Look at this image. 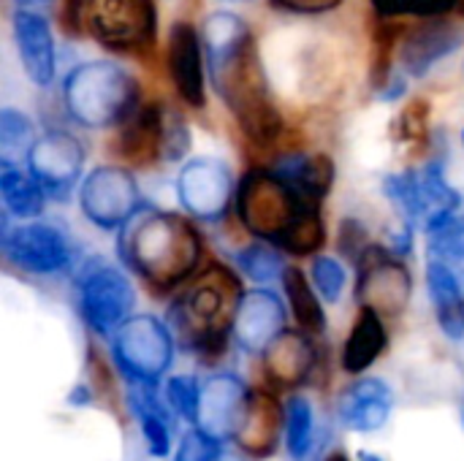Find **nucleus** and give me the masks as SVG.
<instances>
[{
	"instance_id": "10",
	"label": "nucleus",
	"mask_w": 464,
	"mask_h": 461,
	"mask_svg": "<svg viewBox=\"0 0 464 461\" xmlns=\"http://www.w3.org/2000/svg\"><path fill=\"white\" fill-rule=\"evenodd\" d=\"M82 215L101 231H120L144 204L136 177L122 166H98L79 185Z\"/></svg>"
},
{
	"instance_id": "19",
	"label": "nucleus",
	"mask_w": 464,
	"mask_h": 461,
	"mask_svg": "<svg viewBox=\"0 0 464 461\" xmlns=\"http://www.w3.org/2000/svg\"><path fill=\"white\" fill-rule=\"evenodd\" d=\"M394 410V394L386 380L381 378H362L348 386L337 402V413L345 429L356 435H375L381 432Z\"/></svg>"
},
{
	"instance_id": "14",
	"label": "nucleus",
	"mask_w": 464,
	"mask_h": 461,
	"mask_svg": "<svg viewBox=\"0 0 464 461\" xmlns=\"http://www.w3.org/2000/svg\"><path fill=\"white\" fill-rule=\"evenodd\" d=\"M247 402H250V391L242 383V378L231 372H220L207 383H201V402L193 427L220 443L234 440L242 416L247 410Z\"/></svg>"
},
{
	"instance_id": "13",
	"label": "nucleus",
	"mask_w": 464,
	"mask_h": 461,
	"mask_svg": "<svg viewBox=\"0 0 464 461\" xmlns=\"http://www.w3.org/2000/svg\"><path fill=\"white\" fill-rule=\"evenodd\" d=\"M359 277V299L364 307H372L383 318H397L408 310L413 296V280L408 266L394 253H383L381 247H370L362 261Z\"/></svg>"
},
{
	"instance_id": "28",
	"label": "nucleus",
	"mask_w": 464,
	"mask_h": 461,
	"mask_svg": "<svg viewBox=\"0 0 464 461\" xmlns=\"http://www.w3.org/2000/svg\"><path fill=\"white\" fill-rule=\"evenodd\" d=\"M280 280H283V291H285L288 307H291L299 329H304L307 334H321L326 329V315H324L318 288L310 285L304 272L296 266H285Z\"/></svg>"
},
{
	"instance_id": "40",
	"label": "nucleus",
	"mask_w": 464,
	"mask_h": 461,
	"mask_svg": "<svg viewBox=\"0 0 464 461\" xmlns=\"http://www.w3.org/2000/svg\"><path fill=\"white\" fill-rule=\"evenodd\" d=\"M359 461H386V459H381L378 454H370V451H362V454H359Z\"/></svg>"
},
{
	"instance_id": "8",
	"label": "nucleus",
	"mask_w": 464,
	"mask_h": 461,
	"mask_svg": "<svg viewBox=\"0 0 464 461\" xmlns=\"http://www.w3.org/2000/svg\"><path fill=\"white\" fill-rule=\"evenodd\" d=\"M90 35L114 52H144L155 43L158 11L152 0H87Z\"/></svg>"
},
{
	"instance_id": "20",
	"label": "nucleus",
	"mask_w": 464,
	"mask_h": 461,
	"mask_svg": "<svg viewBox=\"0 0 464 461\" xmlns=\"http://www.w3.org/2000/svg\"><path fill=\"white\" fill-rule=\"evenodd\" d=\"M264 356V370H266V378L275 383V386H283V389H296L302 386L313 367H315V345L310 340V334L302 329V331H280L272 345L261 353Z\"/></svg>"
},
{
	"instance_id": "39",
	"label": "nucleus",
	"mask_w": 464,
	"mask_h": 461,
	"mask_svg": "<svg viewBox=\"0 0 464 461\" xmlns=\"http://www.w3.org/2000/svg\"><path fill=\"white\" fill-rule=\"evenodd\" d=\"M272 3L294 14H324V11L337 8L343 0H272Z\"/></svg>"
},
{
	"instance_id": "18",
	"label": "nucleus",
	"mask_w": 464,
	"mask_h": 461,
	"mask_svg": "<svg viewBox=\"0 0 464 461\" xmlns=\"http://www.w3.org/2000/svg\"><path fill=\"white\" fill-rule=\"evenodd\" d=\"M462 38V30L451 22L421 24L402 38L397 65L408 79H424L435 65H440L459 49Z\"/></svg>"
},
{
	"instance_id": "1",
	"label": "nucleus",
	"mask_w": 464,
	"mask_h": 461,
	"mask_svg": "<svg viewBox=\"0 0 464 461\" xmlns=\"http://www.w3.org/2000/svg\"><path fill=\"white\" fill-rule=\"evenodd\" d=\"M201 38L215 90L239 128L250 141L272 144L283 130V120L269 95L250 27L234 11H215L207 16Z\"/></svg>"
},
{
	"instance_id": "27",
	"label": "nucleus",
	"mask_w": 464,
	"mask_h": 461,
	"mask_svg": "<svg viewBox=\"0 0 464 461\" xmlns=\"http://www.w3.org/2000/svg\"><path fill=\"white\" fill-rule=\"evenodd\" d=\"M0 196L5 215L16 220H35L46 204V193L33 179V174L22 171L11 160H0Z\"/></svg>"
},
{
	"instance_id": "42",
	"label": "nucleus",
	"mask_w": 464,
	"mask_h": 461,
	"mask_svg": "<svg viewBox=\"0 0 464 461\" xmlns=\"http://www.w3.org/2000/svg\"><path fill=\"white\" fill-rule=\"evenodd\" d=\"M22 5H38V3H46V0H19Z\"/></svg>"
},
{
	"instance_id": "9",
	"label": "nucleus",
	"mask_w": 464,
	"mask_h": 461,
	"mask_svg": "<svg viewBox=\"0 0 464 461\" xmlns=\"http://www.w3.org/2000/svg\"><path fill=\"white\" fill-rule=\"evenodd\" d=\"M0 250L5 264L19 272L49 277L60 274L73 264V247L68 236L52 223H11L3 220L0 228Z\"/></svg>"
},
{
	"instance_id": "32",
	"label": "nucleus",
	"mask_w": 464,
	"mask_h": 461,
	"mask_svg": "<svg viewBox=\"0 0 464 461\" xmlns=\"http://www.w3.org/2000/svg\"><path fill=\"white\" fill-rule=\"evenodd\" d=\"M35 128L30 122V117L19 109L5 106L0 111V160H11L16 163L19 158H27L33 141H35Z\"/></svg>"
},
{
	"instance_id": "11",
	"label": "nucleus",
	"mask_w": 464,
	"mask_h": 461,
	"mask_svg": "<svg viewBox=\"0 0 464 461\" xmlns=\"http://www.w3.org/2000/svg\"><path fill=\"white\" fill-rule=\"evenodd\" d=\"M177 198L182 209L198 223H218L237 201L234 171L223 158H190L177 177Z\"/></svg>"
},
{
	"instance_id": "23",
	"label": "nucleus",
	"mask_w": 464,
	"mask_h": 461,
	"mask_svg": "<svg viewBox=\"0 0 464 461\" xmlns=\"http://www.w3.org/2000/svg\"><path fill=\"white\" fill-rule=\"evenodd\" d=\"M130 410L139 421L144 446L150 451V456L155 459H166L171 456V421L169 416L171 408L166 405V399L160 402L158 391L152 383H130Z\"/></svg>"
},
{
	"instance_id": "38",
	"label": "nucleus",
	"mask_w": 464,
	"mask_h": 461,
	"mask_svg": "<svg viewBox=\"0 0 464 461\" xmlns=\"http://www.w3.org/2000/svg\"><path fill=\"white\" fill-rule=\"evenodd\" d=\"M190 149L188 125L179 114L166 109V130H163V160H182Z\"/></svg>"
},
{
	"instance_id": "44",
	"label": "nucleus",
	"mask_w": 464,
	"mask_h": 461,
	"mask_svg": "<svg viewBox=\"0 0 464 461\" xmlns=\"http://www.w3.org/2000/svg\"><path fill=\"white\" fill-rule=\"evenodd\" d=\"M462 144H464V130H462Z\"/></svg>"
},
{
	"instance_id": "29",
	"label": "nucleus",
	"mask_w": 464,
	"mask_h": 461,
	"mask_svg": "<svg viewBox=\"0 0 464 461\" xmlns=\"http://www.w3.org/2000/svg\"><path fill=\"white\" fill-rule=\"evenodd\" d=\"M383 193L392 201V206L400 212L402 223L416 228L427 223V204L419 182V171H405V174H386L383 177Z\"/></svg>"
},
{
	"instance_id": "12",
	"label": "nucleus",
	"mask_w": 464,
	"mask_h": 461,
	"mask_svg": "<svg viewBox=\"0 0 464 461\" xmlns=\"http://www.w3.org/2000/svg\"><path fill=\"white\" fill-rule=\"evenodd\" d=\"M24 160H27V171L52 201H68V196L82 185L84 147L68 130L60 128L44 130L33 141Z\"/></svg>"
},
{
	"instance_id": "36",
	"label": "nucleus",
	"mask_w": 464,
	"mask_h": 461,
	"mask_svg": "<svg viewBox=\"0 0 464 461\" xmlns=\"http://www.w3.org/2000/svg\"><path fill=\"white\" fill-rule=\"evenodd\" d=\"M372 8L392 19V16H440L451 11L459 0H370Z\"/></svg>"
},
{
	"instance_id": "15",
	"label": "nucleus",
	"mask_w": 464,
	"mask_h": 461,
	"mask_svg": "<svg viewBox=\"0 0 464 461\" xmlns=\"http://www.w3.org/2000/svg\"><path fill=\"white\" fill-rule=\"evenodd\" d=\"M11 30L24 76L35 87H49L57 73V49L46 16L33 5H19L11 16Z\"/></svg>"
},
{
	"instance_id": "16",
	"label": "nucleus",
	"mask_w": 464,
	"mask_h": 461,
	"mask_svg": "<svg viewBox=\"0 0 464 461\" xmlns=\"http://www.w3.org/2000/svg\"><path fill=\"white\" fill-rule=\"evenodd\" d=\"M207 49L201 33L190 22H174L169 33V76L179 98L193 106H207Z\"/></svg>"
},
{
	"instance_id": "5",
	"label": "nucleus",
	"mask_w": 464,
	"mask_h": 461,
	"mask_svg": "<svg viewBox=\"0 0 464 461\" xmlns=\"http://www.w3.org/2000/svg\"><path fill=\"white\" fill-rule=\"evenodd\" d=\"M63 103L68 117L90 130H106L128 122L139 109L136 79L111 60H90L63 79Z\"/></svg>"
},
{
	"instance_id": "33",
	"label": "nucleus",
	"mask_w": 464,
	"mask_h": 461,
	"mask_svg": "<svg viewBox=\"0 0 464 461\" xmlns=\"http://www.w3.org/2000/svg\"><path fill=\"white\" fill-rule=\"evenodd\" d=\"M430 253L432 258L443 261L464 283V220L457 217L443 228L430 234Z\"/></svg>"
},
{
	"instance_id": "41",
	"label": "nucleus",
	"mask_w": 464,
	"mask_h": 461,
	"mask_svg": "<svg viewBox=\"0 0 464 461\" xmlns=\"http://www.w3.org/2000/svg\"><path fill=\"white\" fill-rule=\"evenodd\" d=\"M326 461H351V459H348L345 454H340V451H334V454H332V456H329V459H326Z\"/></svg>"
},
{
	"instance_id": "22",
	"label": "nucleus",
	"mask_w": 464,
	"mask_h": 461,
	"mask_svg": "<svg viewBox=\"0 0 464 461\" xmlns=\"http://www.w3.org/2000/svg\"><path fill=\"white\" fill-rule=\"evenodd\" d=\"M427 288L440 331L451 342L464 340V283L438 258L427 264Z\"/></svg>"
},
{
	"instance_id": "4",
	"label": "nucleus",
	"mask_w": 464,
	"mask_h": 461,
	"mask_svg": "<svg viewBox=\"0 0 464 461\" xmlns=\"http://www.w3.org/2000/svg\"><path fill=\"white\" fill-rule=\"evenodd\" d=\"M239 280L226 266H207L190 288L171 304L169 326L174 337L196 353H220L242 302Z\"/></svg>"
},
{
	"instance_id": "3",
	"label": "nucleus",
	"mask_w": 464,
	"mask_h": 461,
	"mask_svg": "<svg viewBox=\"0 0 464 461\" xmlns=\"http://www.w3.org/2000/svg\"><path fill=\"white\" fill-rule=\"evenodd\" d=\"M120 255L150 288L169 291L196 272L201 236L188 217L141 206L120 228Z\"/></svg>"
},
{
	"instance_id": "6",
	"label": "nucleus",
	"mask_w": 464,
	"mask_h": 461,
	"mask_svg": "<svg viewBox=\"0 0 464 461\" xmlns=\"http://www.w3.org/2000/svg\"><path fill=\"white\" fill-rule=\"evenodd\" d=\"M111 359L130 383H152L174 361V331L155 315H130L111 334Z\"/></svg>"
},
{
	"instance_id": "35",
	"label": "nucleus",
	"mask_w": 464,
	"mask_h": 461,
	"mask_svg": "<svg viewBox=\"0 0 464 461\" xmlns=\"http://www.w3.org/2000/svg\"><path fill=\"white\" fill-rule=\"evenodd\" d=\"M310 277H313V285L318 288L321 299L326 304H337L343 291H345V266L332 258V255H318L313 261V269H310Z\"/></svg>"
},
{
	"instance_id": "37",
	"label": "nucleus",
	"mask_w": 464,
	"mask_h": 461,
	"mask_svg": "<svg viewBox=\"0 0 464 461\" xmlns=\"http://www.w3.org/2000/svg\"><path fill=\"white\" fill-rule=\"evenodd\" d=\"M220 454H223V443L193 427L182 437V443L174 454V461H220Z\"/></svg>"
},
{
	"instance_id": "30",
	"label": "nucleus",
	"mask_w": 464,
	"mask_h": 461,
	"mask_svg": "<svg viewBox=\"0 0 464 461\" xmlns=\"http://www.w3.org/2000/svg\"><path fill=\"white\" fill-rule=\"evenodd\" d=\"M315 448V410L310 399L291 397L285 402V451L294 461H304Z\"/></svg>"
},
{
	"instance_id": "17",
	"label": "nucleus",
	"mask_w": 464,
	"mask_h": 461,
	"mask_svg": "<svg viewBox=\"0 0 464 461\" xmlns=\"http://www.w3.org/2000/svg\"><path fill=\"white\" fill-rule=\"evenodd\" d=\"M280 331H285L283 299L264 285L245 291L231 326L237 345L245 353H264Z\"/></svg>"
},
{
	"instance_id": "24",
	"label": "nucleus",
	"mask_w": 464,
	"mask_h": 461,
	"mask_svg": "<svg viewBox=\"0 0 464 461\" xmlns=\"http://www.w3.org/2000/svg\"><path fill=\"white\" fill-rule=\"evenodd\" d=\"M386 345H389V334H386L383 315L375 312L372 307L362 304V310L353 321V329L345 340V348H343V370L351 375L367 372L383 356Z\"/></svg>"
},
{
	"instance_id": "43",
	"label": "nucleus",
	"mask_w": 464,
	"mask_h": 461,
	"mask_svg": "<svg viewBox=\"0 0 464 461\" xmlns=\"http://www.w3.org/2000/svg\"><path fill=\"white\" fill-rule=\"evenodd\" d=\"M223 3H245V0H223Z\"/></svg>"
},
{
	"instance_id": "34",
	"label": "nucleus",
	"mask_w": 464,
	"mask_h": 461,
	"mask_svg": "<svg viewBox=\"0 0 464 461\" xmlns=\"http://www.w3.org/2000/svg\"><path fill=\"white\" fill-rule=\"evenodd\" d=\"M163 399L174 416H179L182 421L193 427L198 416V402H201V383L190 375H174L166 380Z\"/></svg>"
},
{
	"instance_id": "2",
	"label": "nucleus",
	"mask_w": 464,
	"mask_h": 461,
	"mask_svg": "<svg viewBox=\"0 0 464 461\" xmlns=\"http://www.w3.org/2000/svg\"><path fill=\"white\" fill-rule=\"evenodd\" d=\"M321 201L296 190L275 168H253L237 187L242 226L291 255H313L326 242Z\"/></svg>"
},
{
	"instance_id": "21",
	"label": "nucleus",
	"mask_w": 464,
	"mask_h": 461,
	"mask_svg": "<svg viewBox=\"0 0 464 461\" xmlns=\"http://www.w3.org/2000/svg\"><path fill=\"white\" fill-rule=\"evenodd\" d=\"M285 429V410L272 394H250L247 410L242 416V424L237 429V446L256 459L272 456L280 446Z\"/></svg>"
},
{
	"instance_id": "31",
	"label": "nucleus",
	"mask_w": 464,
	"mask_h": 461,
	"mask_svg": "<svg viewBox=\"0 0 464 461\" xmlns=\"http://www.w3.org/2000/svg\"><path fill=\"white\" fill-rule=\"evenodd\" d=\"M234 264L237 269L256 285H266L272 280H280L283 272H285V264H283V255H280V247H275L272 242H253L247 247H242L237 255H234Z\"/></svg>"
},
{
	"instance_id": "25",
	"label": "nucleus",
	"mask_w": 464,
	"mask_h": 461,
	"mask_svg": "<svg viewBox=\"0 0 464 461\" xmlns=\"http://www.w3.org/2000/svg\"><path fill=\"white\" fill-rule=\"evenodd\" d=\"M283 179H288L296 190L315 201H326L332 185H334V163L329 155L321 152H294L280 158L272 166Z\"/></svg>"
},
{
	"instance_id": "7",
	"label": "nucleus",
	"mask_w": 464,
	"mask_h": 461,
	"mask_svg": "<svg viewBox=\"0 0 464 461\" xmlns=\"http://www.w3.org/2000/svg\"><path fill=\"white\" fill-rule=\"evenodd\" d=\"M76 304L84 323L95 334L111 337L130 318L136 291L122 269L92 258L82 264L76 274Z\"/></svg>"
},
{
	"instance_id": "26",
	"label": "nucleus",
	"mask_w": 464,
	"mask_h": 461,
	"mask_svg": "<svg viewBox=\"0 0 464 461\" xmlns=\"http://www.w3.org/2000/svg\"><path fill=\"white\" fill-rule=\"evenodd\" d=\"M419 182H421V193H424V204H427V223L424 231H438L446 223L457 220V212L462 206V193L449 182L446 168L440 160L427 163L419 171Z\"/></svg>"
}]
</instances>
